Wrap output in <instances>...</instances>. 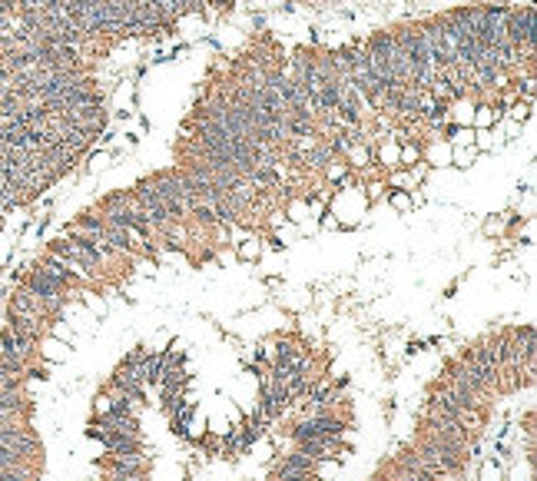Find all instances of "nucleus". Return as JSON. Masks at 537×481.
Instances as JSON below:
<instances>
[{
	"label": "nucleus",
	"instance_id": "9b49d317",
	"mask_svg": "<svg viewBox=\"0 0 537 481\" xmlns=\"http://www.w3.org/2000/svg\"><path fill=\"white\" fill-rule=\"evenodd\" d=\"M312 216H309V203L302 200V196H295V200H288L286 206V223H292V226H305Z\"/></svg>",
	"mask_w": 537,
	"mask_h": 481
},
{
	"label": "nucleus",
	"instance_id": "ddd939ff",
	"mask_svg": "<svg viewBox=\"0 0 537 481\" xmlns=\"http://www.w3.org/2000/svg\"><path fill=\"white\" fill-rule=\"evenodd\" d=\"M385 186L388 190H408V193H414V179H412V173L408 169H388V179H385Z\"/></svg>",
	"mask_w": 537,
	"mask_h": 481
},
{
	"label": "nucleus",
	"instance_id": "1a4fd4ad",
	"mask_svg": "<svg viewBox=\"0 0 537 481\" xmlns=\"http://www.w3.org/2000/svg\"><path fill=\"white\" fill-rule=\"evenodd\" d=\"M418 203H421L418 193H408V190H391L388 193V206H391L395 213H412Z\"/></svg>",
	"mask_w": 537,
	"mask_h": 481
},
{
	"label": "nucleus",
	"instance_id": "20e7f679",
	"mask_svg": "<svg viewBox=\"0 0 537 481\" xmlns=\"http://www.w3.org/2000/svg\"><path fill=\"white\" fill-rule=\"evenodd\" d=\"M504 116V106H494V103H475V120H471V130H494Z\"/></svg>",
	"mask_w": 537,
	"mask_h": 481
},
{
	"label": "nucleus",
	"instance_id": "6e6552de",
	"mask_svg": "<svg viewBox=\"0 0 537 481\" xmlns=\"http://www.w3.org/2000/svg\"><path fill=\"white\" fill-rule=\"evenodd\" d=\"M236 259L239 263H259V259H263V242H259V236L239 239L236 242Z\"/></svg>",
	"mask_w": 537,
	"mask_h": 481
},
{
	"label": "nucleus",
	"instance_id": "4468645a",
	"mask_svg": "<svg viewBox=\"0 0 537 481\" xmlns=\"http://www.w3.org/2000/svg\"><path fill=\"white\" fill-rule=\"evenodd\" d=\"M475 160H477V146H451V166L468 169V166H475Z\"/></svg>",
	"mask_w": 537,
	"mask_h": 481
},
{
	"label": "nucleus",
	"instance_id": "2eb2a0df",
	"mask_svg": "<svg viewBox=\"0 0 537 481\" xmlns=\"http://www.w3.org/2000/svg\"><path fill=\"white\" fill-rule=\"evenodd\" d=\"M398 146L401 143H391V139H385L382 146H378V163L385 166V169H398Z\"/></svg>",
	"mask_w": 537,
	"mask_h": 481
},
{
	"label": "nucleus",
	"instance_id": "412c9836",
	"mask_svg": "<svg viewBox=\"0 0 537 481\" xmlns=\"http://www.w3.org/2000/svg\"><path fill=\"white\" fill-rule=\"evenodd\" d=\"M50 335H53V339H60V342H67V345L74 342V332L67 329V326H60V322H57V326L50 329Z\"/></svg>",
	"mask_w": 537,
	"mask_h": 481
},
{
	"label": "nucleus",
	"instance_id": "f03ea898",
	"mask_svg": "<svg viewBox=\"0 0 537 481\" xmlns=\"http://www.w3.org/2000/svg\"><path fill=\"white\" fill-rule=\"evenodd\" d=\"M50 249H53V253H60V256H67V259H74V263H80V266L87 269V272H90L93 279L100 276L103 263H100V256L93 253L87 242L70 239V236H60V239H53V242H50Z\"/></svg>",
	"mask_w": 537,
	"mask_h": 481
},
{
	"label": "nucleus",
	"instance_id": "0eeeda50",
	"mask_svg": "<svg viewBox=\"0 0 537 481\" xmlns=\"http://www.w3.org/2000/svg\"><path fill=\"white\" fill-rule=\"evenodd\" d=\"M514 223H517V213H504V216H487L484 219V236L487 239H501V236H504V232H508V229L514 226Z\"/></svg>",
	"mask_w": 537,
	"mask_h": 481
},
{
	"label": "nucleus",
	"instance_id": "f3484780",
	"mask_svg": "<svg viewBox=\"0 0 537 481\" xmlns=\"http://www.w3.org/2000/svg\"><path fill=\"white\" fill-rule=\"evenodd\" d=\"M448 143L451 146H475V130L471 127H451Z\"/></svg>",
	"mask_w": 537,
	"mask_h": 481
},
{
	"label": "nucleus",
	"instance_id": "6ab92c4d",
	"mask_svg": "<svg viewBox=\"0 0 537 481\" xmlns=\"http://www.w3.org/2000/svg\"><path fill=\"white\" fill-rule=\"evenodd\" d=\"M113 163V156L106 150H97V153H90V173H103L106 166Z\"/></svg>",
	"mask_w": 537,
	"mask_h": 481
},
{
	"label": "nucleus",
	"instance_id": "7ed1b4c3",
	"mask_svg": "<svg viewBox=\"0 0 537 481\" xmlns=\"http://www.w3.org/2000/svg\"><path fill=\"white\" fill-rule=\"evenodd\" d=\"M0 349H4V352H11V355H17V358H24V362H34V355H37V342H34V339H27V335H17L11 326L0 332Z\"/></svg>",
	"mask_w": 537,
	"mask_h": 481
},
{
	"label": "nucleus",
	"instance_id": "5701e85b",
	"mask_svg": "<svg viewBox=\"0 0 537 481\" xmlns=\"http://www.w3.org/2000/svg\"><path fill=\"white\" fill-rule=\"evenodd\" d=\"M0 7H4V0H0Z\"/></svg>",
	"mask_w": 537,
	"mask_h": 481
},
{
	"label": "nucleus",
	"instance_id": "dca6fc26",
	"mask_svg": "<svg viewBox=\"0 0 537 481\" xmlns=\"http://www.w3.org/2000/svg\"><path fill=\"white\" fill-rule=\"evenodd\" d=\"M351 169H349V163H345V160H328V163H325V179H328V183H342V179L349 176Z\"/></svg>",
	"mask_w": 537,
	"mask_h": 481
},
{
	"label": "nucleus",
	"instance_id": "f8f14e48",
	"mask_svg": "<svg viewBox=\"0 0 537 481\" xmlns=\"http://www.w3.org/2000/svg\"><path fill=\"white\" fill-rule=\"evenodd\" d=\"M421 150H425V146H418V143H412V139H401V146H398V166L401 169H412L414 163H421Z\"/></svg>",
	"mask_w": 537,
	"mask_h": 481
},
{
	"label": "nucleus",
	"instance_id": "4be33fe9",
	"mask_svg": "<svg viewBox=\"0 0 537 481\" xmlns=\"http://www.w3.org/2000/svg\"><path fill=\"white\" fill-rule=\"evenodd\" d=\"M83 299H87V305L93 309V312H97V316H103V312H106V305H103V299H97V295H83Z\"/></svg>",
	"mask_w": 537,
	"mask_h": 481
},
{
	"label": "nucleus",
	"instance_id": "39448f33",
	"mask_svg": "<svg viewBox=\"0 0 537 481\" xmlns=\"http://www.w3.org/2000/svg\"><path fill=\"white\" fill-rule=\"evenodd\" d=\"M37 355L43 362H67V358H70V345L60 342V339H53V335H43L37 342Z\"/></svg>",
	"mask_w": 537,
	"mask_h": 481
},
{
	"label": "nucleus",
	"instance_id": "f257e3e1",
	"mask_svg": "<svg viewBox=\"0 0 537 481\" xmlns=\"http://www.w3.org/2000/svg\"><path fill=\"white\" fill-rule=\"evenodd\" d=\"M153 190L160 196V203L166 206V213L173 223H186L189 219V196H186V186H183V176L176 169H162V173H153L150 176Z\"/></svg>",
	"mask_w": 537,
	"mask_h": 481
},
{
	"label": "nucleus",
	"instance_id": "9d476101",
	"mask_svg": "<svg viewBox=\"0 0 537 481\" xmlns=\"http://www.w3.org/2000/svg\"><path fill=\"white\" fill-rule=\"evenodd\" d=\"M345 163H349V169H365V166L372 163V150L365 146L362 139H355L349 146V153H345Z\"/></svg>",
	"mask_w": 537,
	"mask_h": 481
},
{
	"label": "nucleus",
	"instance_id": "a211bd4d",
	"mask_svg": "<svg viewBox=\"0 0 537 481\" xmlns=\"http://www.w3.org/2000/svg\"><path fill=\"white\" fill-rule=\"evenodd\" d=\"M477 481H504V468L494 465V461H484L481 471H477Z\"/></svg>",
	"mask_w": 537,
	"mask_h": 481
},
{
	"label": "nucleus",
	"instance_id": "aec40b11",
	"mask_svg": "<svg viewBox=\"0 0 537 481\" xmlns=\"http://www.w3.org/2000/svg\"><path fill=\"white\" fill-rule=\"evenodd\" d=\"M93 408H97V418H106L113 412V402L106 395H97V398H93Z\"/></svg>",
	"mask_w": 537,
	"mask_h": 481
},
{
	"label": "nucleus",
	"instance_id": "423d86ee",
	"mask_svg": "<svg viewBox=\"0 0 537 481\" xmlns=\"http://www.w3.org/2000/svg\"><path fill=\"white\" fill-rule=\"evenodd\" d=\"M421 163L435 166V169L451 166V143L448 139H435V143H428V150H421Z\"/></svg>",
	"mask_w": 537,
	"mask_h": 481
}]
</instances>
